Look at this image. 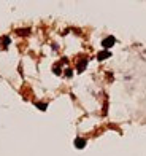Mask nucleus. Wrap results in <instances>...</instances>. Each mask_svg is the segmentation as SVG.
<instances>
[{
  "mask_svg": "<svg viewBox=\"0 0 146 156\" xmlns=\"http://www.w3.org/2000/svg\"><path fill=\"white\" fill-rule=\"evenodd\" d=\"M114 40H113V38H108V40H105L103 42V45H105V48H106V45H110V43H113Z\"/></svg>",
  "mask_w": 146,
  "mask_h": 156,
  "instance_id": "1",
  "label": "nucleus"
},
{
  "mask_svg": "<svg viewBox=\"0 0 146 156\" xmlns=\"http://www.w3.org/2000/svg\"><path fill=\"white\" fill-rule=\"evenodd\" d=\"M75 143L78 145V147H83V145H84V140H80V139H78V140H76Z\"/></svg>",
  "mask_w": 146,
  "mask_h": 156,
  "instance_id": "2",
  "label": "nucleus"
}]
</instances>
